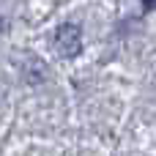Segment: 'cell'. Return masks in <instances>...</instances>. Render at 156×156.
<instances>
[{
	"label": "cell",
	"instance_id": "6da1fadb",
	"mask_svg": "<svg viewBox=\"0 0 156 156\" xmlns=\"http://www.w3.org/2000/svg\"><path fill=\"white\" fill-rule=\"evenodd\" d=\"M55 49H58L63 58L80 55V49H82L80 27H77V25H60V27L55 30Z\"/></svg>",
	"mask_w": 156,
	"mask_h": 156
},
{
	"label": "cell",
	"instance_id": "7a4b0ae2",
	"mask_svg": "<svg viewBox=\"0 0 156 156\" xmlns=\"http://www.w3.org/2000/svg\"><path fill=\"white\" fill-rule=\"evenodd\" d=\"M145 3V8H156V0H143Z\"/></svg>",
	"mask_w": 156,
	"mask_h": 156
},
{
	"label": "cell",
	"instance_id": "3957f363",
	"mask_svg": "<svg viewBox=\"0 0 156 156\" xmlns=\"http://www.w3.org/2000/svg\"><path fill=\"white\" fill-rule=\"evenodd\" d=\"M0 27H3V19H0Z\"/></svg>",
	"mask_w": 156,
	"mask_h": 156
}]
</instances>
